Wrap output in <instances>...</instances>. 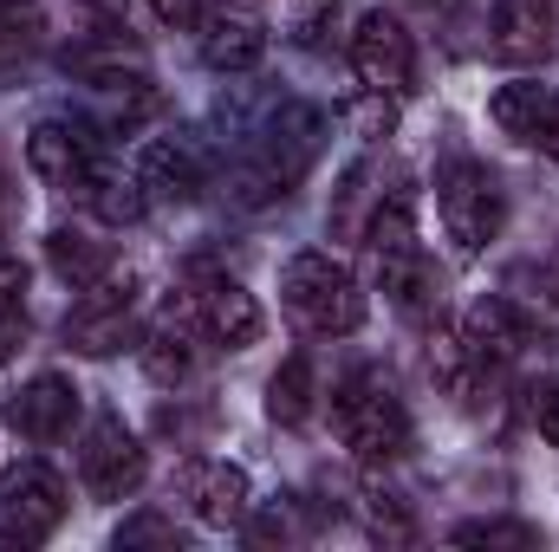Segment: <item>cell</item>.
<instances>
[{"label": "cell", "instance_id": "6da1fadb", "mask_svg": "<svg viewBox=\"0 0 559 552\" xmlns=\"http://www.w3.org/2000/svg\"><path fill=\"white\" fill-rule=\"evenodd\" d=\"M365 261H371V279L384 286V299L404 312V319H429L442 286H436V267L417 241V208L411 195H384L365 221Z\"/></svg>", "mask_w": 559, "mask_h": 552}, {"label": "cell", "instance_id": "7a4b0ae2", "mask_svg": "<svg viewBox=\"0 0 559 552\" xmlns=\"http://www.w3.org/2000/svg\"><path fill=\"white\" fill-rule=\"evenodd\" d=\"M319 137H325V118L312 105H280L274 118L261 124V137H248V156L235 163V202L241 208H261V202L286 195L312 169Z\"/></svg>", "mask_w": 559, "mask_h": 552}, {"label": "cell", "instance_id": "3957f363", "mask_svg": "<svg viewBox=\"0 0 559 552\" xmlns=\"http://www.w3.org/2000/svg\"><path fill=\"white\" fill-rule=\"evenodd\" d=\"M280 305L312 338H345V332L365 325V286H358V274L345 261L319 254V248L312 254H293L280 267Z\"/></svg>", "mask_w": 559, "mask_h": 552}, {"label": "cell", "instance_id": "277c9868", "mask_svg": "<svg viewBox=\"0 0 559 552\" xmlns=\"http://www.w3.org/2000/svg\"><path fill=\"white\" fill-rule=\"evenodd\" d=\"M332 429H338V442H345L365 468L397 461V455L411 448V435H417L404 397H397V384H391L384 371H352V377L332 391Z\"/></svg>", "mask_w": 559, "mask_h": 552}, {"label": "cell", "instance_id": "5b68a950", "mask_svg": "<svg viewBox=\"0 0 559 552\" xmlns=\"http://www.w3.org/2000/svg\"><path fill=\"white\" fill-rule=\"evenodd\" d=\"M436 208H442V228H449L455 254H481L508 221V195H501L495 169L475 163V156H449L436 169Z\"/></svg>", "mask_w": 559, "mask_h": 552}, {"label": "cell", "instance_id": "8992f818", "mask_svg": "<svg viewBox=\"0 0 559 552\" xmlns=\"http://www.w3.org/2000/svg\"><path fill=\"white\" fill-rule=\"evenodd\" d=\"M202 345H215V351H248L254 338H261V305H254V292L241 286V279L215 274V267H195V274L182 279V292H176V305H169Z\"/></svg>", "mask_w": 559, "mask_h": 552}, {"label": "cell", "instance_id": "52a82bcc", "mask_svg": "<svg viewBox=\"0 0 559 552\" xmlns=\"http://www.w3.org/2000/svg\"><path fill=\"white\" fill-rule=\"evenodd\" d=\"M138 338V274L131 267H111L92 286H79V305L66 319V345L85 351V358H111Z\"/></svg>", "mask_w": 559, "mask_h": 552}, {"label": "cell", "instance_id": "ba28073f", "mask_svg": "<svg viewBox=\"0 0 559 552\" xmlns=\"http://www.w3.org/2000/svg\"><path fill=\"white\" fill-rule=\"evenodd\" d=\"M143 475H150V455H143L138 435L124 429V416H98V422L85 429V448H79V481H85V494L105 501V507H118V501H131L143 488Z\"/></svg>", "mask_w": 559, "mask_h": 552}, {"label": "cell", "instance_id": "9c48e42d", "mask_svg": "<svg viewBox=\"0 0 559 552\" xmlns=\"http://www.w3.org/2000/svg\"><path fill=\"white\" fill-rule=\"evenodd\" d=\"M26 169L46 182V189H66V195H85L92 176L105 169V143L92 137V124H72V118H46L26 131Z\"/></svg>", "mask_w": 559, "mask_h": 552}, {"label": "cell", "instance_id": "30bf717a", "mask_svg": "<svg viewBox=\"0 0 559 552\" xmlns=\"http://www.w3.org/2000/svg\"><path fill=\"white\" fill-rule=\"evenodd\" d=\"M352 65L365 79V92H384V98H404L417 85V46H411V26L384 7H371L352 33Z\"/></svg>", "mask_w": 559, "mask_h": 552}, {"label": "cell", "instance_id": "8fae6325", "mask_svg": "<svg viewBox=\"0 0 559 552\" xmlns=\"http://www.w3.org/2000/svg\"><path fill=\"white\" fill-rule=\"evenodd\" d=\"M66 507H72V494H66V475H59V468H46L39 455L13 461V468L0 475V514H7V520H13V527L33 540V547L59 533Z\"/></svg>", "mask_w": 559, "mask_h": 552}, {"label": "cell", "instance_id": "7c38bea8", "mask_svg": "<svg viewBox=\"0 0 559 552\" xmlns=\"http://www.w3.org/2000/svg\"><path fill=\"white\" fill-rule=\"evenodd\" d=\"M79 410H85L79 384H72V377H59V371H39V377H26V384L7 397L0 422H7L20 442L46 448V442H66V435L79 429Z\"/></svg>", "mask_w": 559, "mask_h": 552}, {"label": "cell", "instance_id": "4fadbf2b", "mask_svg": "<svg viewBox=\"0 0 559 552\" xmlns=\"http://www.w3.org/2000/svg\"><path fill=\"white\" fill-rule=\"evenodd\" d=\"M195 46H202V65L209 72H254L267 59V20L254 7H209L202 26H195Z\"/></svg>", "mask_w": 559, "mask_h": 552}, {"label": "cell", "instance_id": "5bb4252c", "mask_svg": "<svg viewBox=\"0 0 559 552\" xmlns=\"http://www.w3.org/2000/svg\"><path fill=\"white\" fill-rule=\"evenodd\" d=\"M462 338H468V351H475L488 371H508L514 358H527V345H534V319H521L514 299L488 292V299H475V305L462 312Z\"/></svg>", "mask_w": 559, "mask_h": 552}, {"label": "cell", "instance_id": "9a60e30c", "mask_svg": "<svg viewBox=\"0 0 559 552\" xmlns=\"http://www.w3.org/2000/svg\"><path fill=\"white\" fill-rule=\"evenodd\" d=\"M182 501H189V514L202 520V527H241L248 520V507H254V488H248V468H235V461H195L189 475H182Z\"/></svg>", "mask_w": 559, "mask_h": 552}, {"label": "cell", "instance_id": "2e32d148", "mask_svg": "<svg viewBox=\"0 0 559 552\" xmlns=\"http://www.w3.org/2000/svg\"><path fill=\"white\" fill-rule=\"evenodd\" d=\"M488 33H495V52H501L508 65H547L554 33H559L554 0H495Z\"/></svg>", "mask_w": 559, "mask_h": 552}, {"label": "cell", "instance_id": "e0dca14e", "mask_svg": "<svg viewBox=\"0 0 559 552\" xmlns=\"http://www.w3.org/2000/svg\"><path fill=\"white\" fill-rule=\"evenodd\" d=\"M131 176L150 202H195L202 195V149L189 137H150Z\"/></svg>", "mask_w": 559, "mask_h": 552}, {"label": "cell", "instance_id": "ac0fdd59", "mask_svg": "<svg viewBox=\"0 0 559 552\" xmlns=\"http://www.w3.org/2000/svg\"><path fill=\"white\" fill-rule=\"evenodd\" d=\"M488 118H495L514 143H540L547 137V124H554V85H540V79H514V85H501V92L488 98Z\"/></svg>", "mask_w": 559, "mask_h": 552}, {"label": "cell", "instance_id": "d6986e66", "mask_svg": "<svg viewBox=\"0 0 559 552\" xmlns=\"http://www.w3.org/2000/svg\"><path fill=\"white\" fill-rule=\"evenodd\" d=\"M143 371H150V384H189L195 377V332L176 312L156 332H143Z\"/></svg>", "mask_w": 559, "mask_h": 552}, {"label": "cell", "instance_id": "ffe728a7", "mask_svg": "<svg viewBox=\"0 0 559 552\" xmlns=\"http://www.w3.org/2000/svg\"><path fill=\"white\" fill-rule=\"evenodd\" d=\"M312 404H319L312 358H306V351H293V358L274 371V384H267V416H274V422H286V429H299V422L312 416Z\"/></svg>", "mask_w": 559, "mask_h": 552}, {"label": "cell", "instance_id": "44dd1931", "mask_svg": "<svg viewBox=\"0 0 559 552\" xmlns=\"http://www.w3.org/2000/svg\"><path fill=\"white\" fill-rule=\"evenodd\" d=\"M429 371L442 377V391H449L455 404H475V397L488 391V377H495V371H488V364L468 351V338H462V332H455V338H436V351H429Z\"/></svg>", "mask_w": 559, "mask_h": 552}, {"label": "cell", "instance_id": "7402d4cb", "mask_svg": "<svg viewBox=\"0 0 559 552\" xmlns=\"http://www.w3.org/2000/svg\"><path fill=\"white\" fill-rule=\"evenodd\" d=\"M46 261H52V274L66 279L72 292H79V286H92L98 274H111V267H118V254H111V248H98V241H85V235H72V228L46 235Z\"/></svg>", "mask_w": 559, "mask_h": 552}, {"label": "cell", "instance_id": "603a6c76", "mask_svg": "<svg viewBox=\"0 0 559 552\" xmlns=\"http://www.w3.org/2000/svg\"><path fill=\"white\" fill-rule=\"evenodd\" d=\"M79 202H92V215H98V221H111V228L138 221L143 208H150V195L138 189V176H124V169H111V163L92 176V189H85Z\"/></svg>", "mask_w": 559, "mask_h": 552}, {"label": "cell", "instance_id": "cb8c5ba5", "mask_svg": "<svg viewBox=\"0 0 559 552\" xmlns=\"http://www.w3.org/2000/svg\"><path fill=\"white\" fill-rule=\"evenodd\" d=\"M39 33H46L39 0H0V65L7 59H26L39 46Z\"/></svg>", "mask_w": 559, "mask_h": 552}, {"label": "cell", "instance_id": "d4e9b609", "mask_svg": "<svg viewBox=\"0 0 559 552\" xmlns=\"http://www.w3.org/2000/svg\"><path fill=\"white\" fill-rule=\"evenodd\" d=\"M449 540H455V547H514V552H527V547H540V527H527V520H468V527H455Z\"/></svg>", "mask_w": 559, "mask_h": 552}, {"label": "cell", "instance_id": "484cf974", "mask_svg": "<svg viewBox=\"0 0 559 552\" xmlns=\"http://www.w3.org/2000/svg\"><path fill=\"white\" fill-rule=\"evenodd\" d=\"M131 547H182V527L169 514H131L118 527V552H131Z\"/></svg>", "mask_w": 559, "mask_h": 552}, {"label": "cell", "instance_id": "4316f807", "mask_svg": "<svg viewBox=\"0 0 559 552\" xmlns=\"http://www.w3.org/2000/svg\"><path fill=\"white\" fill-rule=\"evenodd\" d=\"M352 124H358V137H384L391 124H397V98H384V92H371L358 111H352Z\"/></svg>", "mask_w": 559, "mask_h": 552}, {"label": "cell", "instance_id": "83f0119b", "mask_svg": "<svg viewBox=\"0 0 559 552\" xmlns=\"http://www.w3.org/2000/svg\"><path fill=\"white\" fill-rule=\"evenodd\" d=\"M20 312H26V267L0 254V319H20Z\"/></svg>", "mask_w": 559, "mask_h": 552}, {"label": "cell", "instance_id": "f1b7e54d", "mask_svg": "<svg viewBox=\"0 0 559 552\" xmlns=\"http://www.w3.org/2000/svg\"><path fill=\"white\" fill-rule=\"evenodd\" d=\"M150 13H156L163 26H176V33H195L202 13H209V0H150Z\"/></svg>", "mask_w": 559, "mask_h": 552}, {"label": "cell", "instance_id": "f546056e", "mask_svg": "<svg viewBox=\"0 0 559 552\" xmlns=\"http://www.w3.org/2000/svg\"><path fill=\"white\" fill-rule=\"evenodd\" d=\"M20 345H26V312H20V319H0V364H7Z\"/></svg>", "mask_w": 559, "mask_h": 552}, {"label": "cell", "instance_id": "4dcf8cb0", "mask_svg": "<svg viewBox=\"0 0 559 552\" xmlns=\"http://www.w3.org/2000/svg\"><path fill=\"white\" fill-rule=\"evenodd\" d=\"M540 435H547V442H559V391L540 404Z\"/></svg>", "mask_w": 559, "mask_h": 552}, {"label": "cell", "instance_id": "1f68e13d", "mask_svg": "<svg viewBox=\"0 0 559 552\" xmlns=\"http://www.w3.org/2000/svg\"><path fill=\"white\" fill-rule=\"evenodd\" d=\"M540 143H547V156L559 163V92H554V124H547V137H540Z\"/></svg>", "mask_w": 559, "mask_h": 552}, {"label": "cell", "instance_id": "d6a6232c", "mask_svg": "<svg viewBox=\"0 0 559 552\" xmlns=\"http://www.w3.org/2000/svg\"><path fill=\"white\" fill-rule=\"evenodd\" d=\"M0 547H33V540H26V533H20V527L7 520V527H0Z\"/></svg>", "mask_w": 559, "mask_h": 552}, {"label": "cell", "instance_id": "836d02e7", "mask_svg": "<svg viewBox=\"0 0 559 552\" xmlns=\"http://www.w3.org/2000/svg\"><path fill=\"white\" fill-rule=\"evenodd\" d=\"M0 228H7V195H0Z\"/></svg>", "mask_w": 559, "mask_h": 552}]
</instances>
